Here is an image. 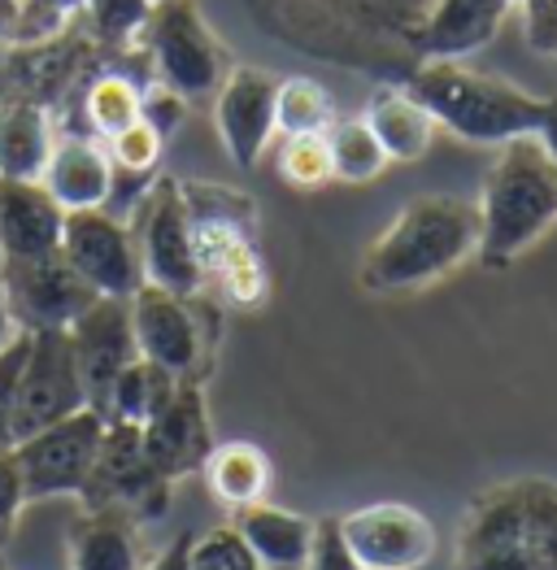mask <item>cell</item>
<instances>
[{"label": "cell", "instance_id": "obj_10", "mask_svg": "<svg viewBox=\"0 0 557 570\" xmlns=\"http://www.w3.org/2000/svg\"><path fill=\"white\" fill-rule=\"evenodd\" d=\"M262 31L344 70H371V48L358 31L353 0H244Z\"/></svg>", "mask_w": 557, "mask_h": 570}, {"label": "cell", "instance_id": "obj_19", "mask_svg": "<svg viewBox=\"0 0 557 570\" xmlns=\"http://www.w3.org/2000/svg\"><path fill=\"white\" fill-rule=\"evenodd\" d=\"M66 209L40 179H0V262L61 248Z\"/></svg>", "mask_w": 557, "mask_h": 570}, {"label": "cell", "instance_id": "obj_40", "mask_svg": "<svg viewBox=\"0 0 557 570\" xmlns=\"http://www.w3.org/2000/svg\"><path fill=\"white\" fill-rule=\"evenodd\" d=\"M187 549H192V535H179L175 544H166L148 567L139 570H187Z\"/></svg>", "mask_w": 557, "mask_h": 570}, {"label": "cell", "instance_id": "obj_20", "mask_svg": "<svg viewBox=\"0 0 557 570\" xmlns=\"http://www.w3.org/2000/svg\"><path fill=\"white\" fill-rule=\"evenodd\" d=\"M40 184L61 209H100L114 196V161L92 136H57Z\"/></svg>", "mask_w": 557, "mask_h": 570}, {"label": "cell", "instance_id": "obj_37", "mask_svg": "<svg viewBox=\"0 0 557 570\" xmlns=\"http://www.w3.org/2000/svg\"><path fill=\"white\" fill-rule=\"evenodd\" d=\"M27 344H31V332H22L9 348H0V449H13V396L27 362Z\"/></svg>", "mask_w": 557, "mask_h": 570}, {"label": "cell", "instance_id": "obj_23", "mask_svg": "<svg viewBox=\"0 0 557 570\" xmlns=\"http://www.w3.org/2000/svg\"><path fill=\"white\" fill-rule=\"evenodd\" d=\"M57 144V122L48 105L31 96L0 100V179H40Z\"/></svg>", "mask_w": 557, "mask_h": 570}, {"label": "cell", "instance_id": "obj_32", "mask_svg": "<svg viewBox=\"0 0 557 570\" xmlns=\"http://www.w3.org/2000/svg\"><path fill=\"white\" fill-rule=\"evenodd\" d=\"M278 179L287 188H301V191L326 188L335 179L331 175L326 136H283V144H278Z\"/></svg>", "mask_w": 557, "mask_h": 570}, {"label": "cell", "instance_id": "obj_26", "mask_svg": "<svg viewBox=\"0 0 557 570\" xmlns=\"http://www.w3.org/2000/svg\"><path fill=\"white\" fill-rule=\"evenodd\" d=\"M205 479H209V492L223 501V505H253V501H266V488H271V458L248 444V440H227V444H214V453L205 458Z\"/></svg>", "mask_w": 557, "mask_h": 570}, {"label": "cell", "instance_id": "obj_15", "mask_svg": "<svg viewBox=\"0 0 557 570\" xmlns=\"http://www.w3.org/2000/svg\"><path fill=\"white\" fill-rule=\"evenodd\" d=\"M66 332L75 344L88 405L96 414H105L114 380L123 375V366H131L139 357L136 327H131V296H96Z\"/></svg>", "mask_w": 557, "mask_h": 570}, {"label": "cell", "instance_id": "obj_7", "mask_svg": "<svg viewBox=\"0 0 557 570\" xmlns=\"http://www.w3.org/2000/svg\"><path fill=\"white\" fill-rule=\"evenodd\" d=\"M144 52L153 66V79L175 88L187 100L214 96L227 79V52L214 40V31L201 18L196 0H157L144 22Z\"/></svg>", "mask_w": 557, "mask_h": 570}, {"label": "cell", "instance_id": "obj_6", "mask_svg": "<svg viewBox=\"0 0 557 570\" xmlns=\"http://www.w3.org/2000/svg\"><path fill=\"white\" fill-rule=\"evenodd\" d=\"M131 327H136L139 357L157 362L175 380L205 383L214 340H218V309L201 296H179L157 284H139L131 292Z\"/></svg>", "mask_w": 557, "mask_h": 570}, {"label": "cell", "instance_id": "obj_2", "mask_svg": "<svg viewBox=\"0 0 557 570\" xmlns=\"http://www.w3.org/2000/svg\"><path fill=\"white\" fill-rule=\"evenodd\" d=\"M479 209V266L501 271L518 253L557 223V161L549 144L536 136H514L501 144V157L483 175Z\"/></svg>", "mask_w": 557, "mask_h": 570}, {"label": "cell", "instance_id": "obj_34", "mask_svg": "<svg viewBox=\"0 0 557 570\" xmlns=\"http://www.w3.org/2000/svg\"><path fill=\"white\" fill-rule=\"evenodd\" d=\"M187 570H266V567L257 562V553H253L248 540L235 531V523H227L192 540V549H187Z\"/></svg>", "mask_w": 557, "mask_h": 570}, {"label": "cell", "instance_id": "obj_28", "mask_svg": "<svg viewBox=\"0 0 557 570\" xmlns=\"http://www.w3.org/2000/svg\"><path fill=\"white\" fill-rule=\"evenodd\" d=\"M335 122V105L319 79L292 75L275 88V131L278 136H326Z\"/></svg>", "mask_w": 557, "mask_h": 570}, {"label": "cell", "instance_id": "obj_30", "mask_svg": "<svg viewBox=\"0 0 557 570\" xmlns=\"http://www.w3.org/2000/svg\"><path fill=\"white\" fill-rule=\"evenodd\" d=\"M326 148H331V175L340 184H371L388 166V153L379 148L367 118H335L326 131Z\"/></svg>", "mask_w": 557, "mask_h": 570}, {"label": "cell", "instance_id": "obj_11", "mask_svg": "<svg viewBox=\"0 0 557 570\" xmlns=\"http://www.w3.org/2000/svg\"><path fill=\"white\" fill-rule=\"evenodd\" d=\"M100 435H105V414L84 405L79 414L18 440L13 458H18V471H22L27 505L48 501V497H79L88 475H92Z\"/></svg>", "mask_w": 557, "mask_h": 570}, {"label": "cell", "instance_id": "obj_4", "mask_svg": "<svg viewBox=\"0 0 557 570\" xmlns=\"http://www.w3.org/2000/svg\"><path fill=\"white\" fill-rule=\"evenodd\" d=\"M458 570H557V483L510 479L470 501Z\"/></svg>", "mask_w": 557, "mask_h": 570}, {"label": "cell", "instance_id": "obj_42", "mask_svg": "<svg viewBox=\"0 0 557 570\" xmlns=\"http://www.w3.org/2000/svg\"><path fill=\"white\" fill-rule=\"evenodd\" d=\"M36 9H45V13H52V18H61V22H70V18H79L84 13V4L88 0H31Z\"/></svg>", "mask_w": 557, "mask_h": 570}, {"label": "cell", "instance_id": "obj_41", "mask_svg": "<svg viewBox=\"0 0 557 570\" xmlns=\"http://www.w3.org/2000/svg\"><path fill=\"white\" fill-rule=\"evenodd\" d=\"M18 335H22V327H18V318L9 309V296H4V284H0V348H9Z\"/></svg>", "mask_w": 557, "mask_h": 570}, {"label": "cell", "instance_id": "obj_27", "mask_svg": "<svg viewBox=\"0 0 557 570\" xmlns=\"http://www.w3.org/2000/svg\"><path fill=\"white\" fill-rule=\"evenodd\" d=\"M184 380H175L170 371H162L157 362H148V357H136L131 366H123V375L114 380L109 387V405H105V419L109 423H136L144 428L170 396H175V387Z\"/></svg>", "mask_w": 557, "mask_h": 570}, {"label": "cell", "instance_id": "obj_44", "mask_svg": "<svg viewBox=\"0 0 557 570\" xmlns=\"http://www.w3.org/2000/svg\"><path fill=\"white\" fill-rule=\"evenodd\" d=\"M0 570H4V562H0Z\"/></svg>", "mask_w": 557, "mask_h": 570}, {"label": "cell", "instance_id": "obj_29", "mask_svg": "<svg viewBox=\"0 0 557 570\" xmlns=\"http://www.w3.org/2000/svg\"><path fill=\"white\" fill-rule=\"evenodd\" d=\"M139 92H144V83L131 79V75H118V70L96 75L92 83L84 88V122H88V131L109 140L123 127H131L139 118Z\"/></svg>", "mask_w": 557, "mask_h": 570}, {"label": "cell", "instance_id": "obj_3", "mask_svg": "<svg viewBox=\"0 0 557 570\" xmlns=\"http://www.w3.org/2000/svg\"><path fill=\"white\" fill-rule=\"evenodd\" d=\"M427 105V114L470 144H506L514 136H536L549 114V96L522 92L510 79H497L462 57L418 61L401 79Z\"/></svg>", "mask_w": 557, "mask_h": 570}, {"label": "cell", "instance_id": "obj_17", "mask_svg": "<svg viewBox=\"0 0 557 570\" xmlns=\"http://www.w3.org/2000/svg\"><path fill=\"white\" fill-rule=\"evenodd\" d=\"M144 458L153 462L157 475L179 483L184 475L201 471L205 458L214 453V428H209V405H205V383L184 380L175 396L139 428Z\"/></svg>", "mask_w": 557, "mask_h": 570}, {"label": "cell", "instance_id": "obj_35", "mask_svg": "<svg viewBox=\"0 0 557 570\" xmlns=\"http://www.w3.org/2000/svg\"><path fill=\"white\" fill-rule=\"evenodd\" d=\"M187 96H179L175 88H166V83H144V92H139V118L162 136V140H170L179 127H184L187 118Z\"/></svg>", "mask_w": 557, "mask_h": 570}, {"label": "cell", "instance_id": "obj_22", "mask_svg": "<svg viewBox=\"0 0 557 570\" xmlns=\"http://www.w3.org/2000/svg\"><path fill=\"white\" fill-rule=\"evenodd\" d=\"M362 118L374 131L379 148L388 153V161H422L436 144V131H440V122L427 114V105L405 83L374 88Z\"/></svg>", "mask_w": 557, "mask_h": 570}, {"label": "cell", "instance_id": "obj_12", "mask_svg": "<svg viewBox=\"0 0 557 570\" xmlns=\"http://www.w3.org/2000/svg\"><path fill=\"white\" fill-rule=\"evenodd\" d=\"M170 488L175 483L166 475H157L153 462L144 458L136 423H109L105 419V435H100V449H96L92 475L79 492L84 510L118 505L139 523L144 519H162L166 505H170Z\"/></svg>", "mask_w": 557, "mask_h": 570}, {"label": "cell", "instance_id": "obj_18", "mask_svg": "<svg viewBox=\"0 0 557 570\" xmlns=\"http://www.w3.org/2000/svg\"><path fill=\"white\" fill-rule=\"evenodd\" d=\"M275 88L278 79L262 66H232L223 88L214 92L218 140L240 170H253L275 136Z\"/></svg>", "mask_w": 557, "mask_h": 570}, {"label": "cell", "instance_id": "obj_5", "mask_svg": "<svg viewBox=\"0 0 557 570\" xmlns=\"http://www.w3.org/2000/svg\"><path fill=\"white\" fill-rule=\"evenodd\" d=\"M184 188L192 244L201 262L205 292L214 287L227 305H257L266 301V266L257 253V205L235 188L218 184H179Z\"/></svg>", "mask_w": 557, "mask_h": 570}, {"label": "cell", "instance_id": "obj_25", "mask_svg": "<svg viewBox=\"0 0 557 570\" xmlns=\"http://www.w3.org/2000/svg\"><path fill=\"white\" fill-rule=\"evenodd\" d=\"M235 531L248 540V549L257 553V562L266 570H305L310 540H314V519L266 505V501H253V505L235 510Z\"/></svg>", "mask_w": 557, "mask_h": 570}, {"label": "cell", "instance_id": "obj_24", "mask_svg": "<svg viewBox=\"0 0 557 570\" xmlns=\"http://www.w3.org/2000/svg\"><path fill=\"white\" fill-rule=\"evenodd\" d=\"M139 519L118 505L84 510L70 527V570H139Z\"/></svg>", "mask_w": 557, "mask_h": 570}, {"label": "cell", "instance_id": "obj_8", "mask_svg": "<svg viewBox=\"0 0 557 570\" xmlns=\"http://www.w3.org/2000/svg\"><path fill=\"white\" fill-rule=\"evenodd\" d=\"M131 236L139 248L144 284H157L179 296H201V262L192 244V218H187L184 188L170 175H153V184L139 191Z\"/></svg>", "mask_w": 557, "mask_h": 570}, {"label": "cell", "instance_id": "obj_9", "mask_svg": "<svg viewBox=\"0 0 557 570\" xmlns=\"http://www.w3.org/2000/svg\"><path fill=\"white\" fill-rule=\"evenodd\" d=\"M84 405H88V392H84L70 332L61 327L31 332L27 362L18 375V396H13V444L79 414Z\"/></svg>", "mask_w": 557, "mask_h": 570}, {"label": "cell", "instance_id": "obj_46", "mask_svg": "<svg viewBox=\"0 0 557 570\" xmlns=\"http://www.w3.org/2000/svg\"><path fill=\"white\" fill-rule=\"evenodd\" d=\"M153 4H157V0H153Z\"/></svg>", "mask_w": 557, "mask_h": 570}, {"label": "cell", "instance_id": "obj_21", "mask_svg": "<svg viewBox=\"0 0 557 570\" xmlns=\"http://www.w3.org/2000/svg\"><path fill=\"white\" fill-rule=\"evenodd\" d=\"M510 4H518V0H436L414 40L418 61L466 57V52H479L483 45H492Z\"/></svg>", "mask_w": 557, "mask_h": 570}, {"label": "cell", "instance_id": "obj_36", "mask_svg": "<svg viewBox=\"0 0 557 570\" xmlns=\"http://www.w3.org/2000/svg\"><path fill=\"white\" fill-rule=\"evenodd\" d=\"M305 570H367L353 558V549L344 544L340 519H314V540H310Z\"/></svg>", "mask_w": 557, "mask_h": 570}, {"label": "cell", "instance_id": "obj_38", "mask_svg": "<svg viewBox=\"0 0 557 570\" xmlns=\"http://www.w3.org/2000/svg\"><path fill=\"white\" fill-rule=\"evenodd\" d=\"M27 505V488H22V471L13 449H0V544L13 535V523Z\"/></svg>", "mask_w": 557, "mask_h": 570}, {"label": "cell", "instance_id": "obj_45", "mask_svg": "<svg viewBox=\"0 0 557 570\" xmlns=\"http://www.w3.org/2000/svg\"><path fill=\"white\" fill-rule=\"evenodd\" d=\"M554 57H557V48H554Z\"/></svg>", "mask_w": 557, "mask_h": 570}, {"label": "cell", "instance_id": "obj_31", "mask_svg": "<svg viewBox=\"0 0 557 570\" xmlns=\"http://www.w3.org/2000/svg\"><path fill=\"white\" fill-rule=\"evenodd\" d=\"M162 148H166V140L144 118H136L131 127H123L118 136L105 140V153L114 161V179H131V184H148L157 175Z\"/></svg>", "mask_w": 557, "mask_h": 570}, {"label": "cell", "instance_id": "obj_13", "mask_svg": "<svg viewBox=\"0 0 557 570\" xmlns=\"http://www.w3.org/2000/svg\"><path fill=\"white\" fill-rule=\"evenodd\" d=\"M0 284H4L9 309H13L22 332H48V327L66 332L100 296L66 262L61 248L57 253H40V257H9V262H0Z\"/></svg>", "mask_w": 557, "mask_h": 570}, {"label": "cell", "instance_id": "obj_16", "mask_svg": "<svg viewBox=\"0 0 557 570\" xmlns=\"http://www.w3.org/2000/svg\"><path fill=\"white\" fill-rule=\"evenodd\" d=\"M340 531L367 570H418L436 553V527L427 523V514L401 501L362 505L340 519Z\"/></svg>", "mask_w": 557, "mask_h": 570}, {"label": "cell", "instance_id": "obj_33", "mask_svg": "<svg viewBox=\"0 0 557 570\" xmlns=\"http://www.w3.org/2000/svg\"><path fill=\"white\" fill-rule=\"evenodd\" d=\"M148 9H153V0H88L79 18H88V31H92L96 45L127 48L139 40V31L148 22Z\"/></svg>", "mask_w": 557, "mask_h": 570}, {"label": "cell", "instance_id": "obj_14", "mask_svg": "<svg viewBox=\"0 0 557 570\" xmlns=\"http://www.w3.org/2000/svg\"><path fill=\"white\" fill-rule=\"evenodd\" d=\"M61 253L100 296H131L144 284L136 236L105 205L100 209H66Z\"/></svg>", "mask_w": 557, "mask_h": 570}, {"label": "cell", "instance_id": "obj_39", "mask_svg": "<svg viewBox=\"0 0 557 570\" xmlns=\"http://www.w3.org/2000/svg\"><path fill=\"white\" fill-rule=\"evenodd\" d=\"M527 9V40L536 52H549L557 48V0H518Z\"/></svg>", "mask_w": 557, "mask_h": 570}, {"label": "cell", "instance_id": "obj_1", "mask_svg": "<svg viewBox=\"0 0 557 570\" xmlns=\"http://www.w3.org/2000/svg\"><path fill=\"white\" fill-rule=\"evenodd\" d=\"M479 248V209L462 196H418L362 257L367 292H414L458 271Z\"/></svg>", "mask_w": 557, "mask_h": 570}, {"label": "cell", "instance_id": "obj_43", "mask_svg": "<svg viewBox=\"0 0 557 570\" xmlns=\"http://www.w3.org/2000/svg\"><path fill=\"white\" fill-rule=\"evenodd\" d=\"M540 140L549 144V153H554V161H557V96H549V114H545V127H540Z\"/></svg>", "mask_w": 557, "mask_h": 570}]
</instances>
